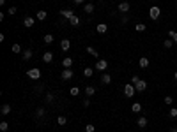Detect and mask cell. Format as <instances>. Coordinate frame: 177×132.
I'll return each instance as SVG.
<instances>
[{
	"mask_svg": "<svg viewBox=\"0 0 177 132\" xmlns=\"http://www.w3.org/2000/svg\"><path fill=\"white\" fill-rule=\"evenodd\" d=\"M174 78H175V81H177V72H175V74H174Z\"/></svg>",
	"mask_w": 177,
	"mask_h": 132,
	"instance_id": "cell-43",
	"label": "cell"
},
{
	"mask_svg": "<svg viewBox=\"0 0 177 132\" xmlns=\"http://www.w3.org/2000/svg\"><path fill=\"white\" fill-rule=\"evenodd\" d=\"M46 16H48V13H46V11H37V14H36V18L39 19V21H44Z\"/></svg>",
	"mask_w": 177,
	"mask_h": 132,
	"instance_id": "cell-17",
	"label": "cell"
},
{
	"mask_svg": "<svg viewBox=\"0 0 177 132\" xmlns=\"http://www.w3.org/2000/svg\"><path fill=\"white\" fill-rule=\"evenodd\" d=\"M87 53H89L90 56H94V58H98V56H99V53H98V51H96V49L92 48V46H87Z\"/></svg>",
	"mask_w": 177,
	"mask_h": 132,
	"instance_id": "cell-20",
	"label": "cell"
},
{
	"mask_svg": "<svg viewBox=\"0 0 177 132\" xmlns=\"http://www.w3.org/2000/svg\"><path fill=\"white\" fill-rule=\"evenodd\" d=\"M165 104H166V106H172V104H174V99H172L170 95H166V97H165Z\"/></svg>",
	"mask_w": 177,
	"mask_h": 132,
	"instance_id": "cell-34",
	"label": "cell"
},
{
	"mask_svg": "<svg viewBox=\"0 0 177 132\" xmlns=\"http://www.w3.org/2000/svg\"><path fill=\"white\" fill-rule=\"evenodd\" d=\"M106 30H108V25H106V23L96 25V32H98V34H106Z\"/></svg>",
	"mask_w": 177,
	"mask_h": 132,
	"instance_id": "cell-8",
	"label": "cell"
},
{
	"mask_svg": "<svg viewBox=\"0 0 177 132\" xmlns=\"http://www.w3.org/2000/svg\"><path fill=\"white\" fill-rule=\"evenodd\" d=\"M170 116H172V118H177V107H170Z\"/></svg>",
	"mask_w": 177,
	"mask_h": 132,
	"instance_id": "cell-38",
	"label": "cell"
},
{
	"mask_svg": "<svg viewBox=\"0 0 177 132\" xmlns=\"http://www.w3.org/2000/svg\"><path fill=\"white\" fill-rule=\"evenodd\" d=\"M94 94H96V88H94V86H87V88H85V95H87V97H92Z\"/></svg>",
	"mask_w": 177,
	"mask_h": 132,
	"instance_id": "cell-22",
	"label": "cell"
},
{
	"mask_svg": "<svg viewBox=\"0 0 177 132\" xmlns=\"http://www.w3.org/2000/svg\"><path fill=\"white\" fill-rule=\"evenodd\" d=\"M175 4H177V0H175Z\"/></svg>",
	"mask_w": 177,
	"mask_h": 132,
	"instance_id": "cell-44",
	"label": "cell"
},
{
	"mask_svg": "<svg viewBox=\"0 0 177 132\" xmlns=\"http://www.w3.org/2000/svg\"><path fill=\"white\" fill-rule=\"evenodd\" d=\"M119 11L126 14V13L129 11V2H120V4H119Z\"/></svg>",
	"mask_w": 177,
	"mask_h": 132,
	"instance_id": "cell-11",
	"label": "cell"
},
{
	"mask_svg": "<svg viewBox=\"0 0 177 132\" xmlns=\"http://www.w3.org/2000/svg\"><path fill=\"white\" fill-rule=\"evenodd\" d=\"M32 58V49H25L23 51V60H30Z\"/></svg>",
	"mask_w": 177,
	"mask_h": 132,
	"instance_id": "cell-28",
	"label": "cell"
},
{
	"mask_svg": "<svg viewBox=\"0 0 177 132\" xmlns=\"http://www.w3.org/2000/svg\"><path fill=\"white\" fill-rule=\"evenodd\" d=\"M27 76H28L30 79H39V78H41V69H39V67L30 69L28 72H27Z\"/></svg>",
	"mask_w": 177,
	"mask_h": 132,
	"instance_id": "cell-4",
	"label": "cell"
},
{
	"mask_svg": "<svg viewBox=\"0 0 177 132\" xmlns=\"http://www.w3.org/2000/svg\"><path fill=\"white\" fill-rule=\"evenodd\" d=\"M53 100H55V95H53V94H46V102H48V104H51Z\"/></svg>",
	"mask_w": 177,
	"mask_h": 132,
	"instance_id": "cell-32",
	"label": "cell"
},
{
	"mask_svg": "<svg viewBox=\"0 0 177 132\" xmlns=\"http://www.w3.org/2000/svg\"><path fill=\"white\" fill-rule=\"evenodd\" d=\"M0 113H2V115H9V113H11V106H9V104H4L2 107H0Z\"/></svg>",
	"mask_w": 177,
	"mask_h": 132,
	"instance_id": "cell-21",
	"label": "cell"
},
{
	"mask_svg": "<svg viewBox=\"0 0 177 132\" xmlns=\"http://www.w3.org/2000/svg\"><path fill=\"white\" fill-rule=\"evenodd\" d=\"M174 44H175V42H174V40H172V39H166V40H165V42H163V46H165L166 49H170V48H172Z\"/></svg>",
	"mask_w": 177,
	"mask_h": 132,
	"instance_id": "cell-30",
	"label": "cell"
},
{
	"mask_svg": "<svg viewBox=\"0 0 177 132\" xmlns=\"http://www.w3.org/2000/svg\"><path fill=\"white\" fill-rule=\"evenodd\" d=\"M73 2H75L76 5H80V4H83V2H85V0H73Z\"/></svg>",
	"mask_w": 177,
	"mask_h": 132,
	"instance_id": "cell-41",
	"label": "cell"
},
{
	"mask_svg": "<svg viewBox=\"0 0 177 132\" xmlns=\"http://www.w3.org/2000/svg\"><path fill=\"white\" fill-rule=\"evenodd\" d=\"M131 83L135 85V88H137V92H145V88H147V81L140 79L138 76H133V78H131Z\"/></svg>",
	"mask_w": 177,
	"mask_h": 132,
	"instance_id": "cell-1",
	"label": "cell"
},
{
	"mask_svg": "<svg viewBox=\"0 0 177 132\" xmlns=\"http://www.w3.org/2000/svg\"><path fill=\"white\" fill-rule=\"evenodd\" d=\"M16 13H18V9H16L14 5H11V7L7 9V14H11V16H13V14H16Z\"/></svg>",
	"mask_w": 177,
	"mask_h": 132,
	"instance_id": "cell-36",
	"label": "cell"
},
{
	"mask_svg": "<svg viewBox=\"0 0 177 132\" xmlns=\"http://www.w3.org/2000/svg\"><path fill=\"white\" fill-rule=\"evenodd\" d=\"M138 65H140V69H147V67H149V58H147V56H142V58L138 60Z\"/></svg>",
	"mask_w": 177,
	"mask_h": 132,
	"instance_id": "cell-10",
	"label": "cell"
},
{
	"mask_svg": "<svg viewBox=\"0 0 177 132\" xmlns=\"http://www.w3.org/2000/svg\"><path fill=\"white\" fill-rule=\"evenodd\" d=\"M69 25H71V27H78V25H80V18L75 14V16H73V18L69 19Z\"/></svg>",
	"mask_w": 177,
	"mask_h": 132,
	"instance_id": "cell-18",
	"label": "cell"
},
{
	"mask_svg": "<svg viewBox=\"0 0 177 132\" xmlns=\"http://www.w3.org/2000/svg\"><path fill=\"white\" fill-rule=\"evenodd\" d=\"M106 69H108V62H106V60H99V62L96 64V70H99V72H105Z\"/></svg>",
	"mask_w": 177,
	"mask_h": 132,
	"instance_id": "cell-6",
	"label": "cell"
},
{
	"mask_svg": "<svg viewBox=\"0 0 177 132\" xmlns=\"http://www.w3.org/2000/svg\"><path fill=\"white\" fill-rule=\"evenodd\" d=\"M60 48H62V51H67V49L71 48V40L69 39H62L60 40Z\"/></svg>",
	"mask_w": 177,
	"mask_h": 132,
	"instance_id": "cell-9",
	"label": "cell"
},
{
	"mask_svg": "<svg viewBox=\"0 0 177 132\" xmlns=\"http://www.w3.org/2000/svg\"><path fill=\"white\" fill-rule=\"evenodd\" d=\"M101 83H103V85H110V83H112L110 74H103V76H101Z\"/></svg>",
	"mask_w": 177,
	"mask_h": 132,
	"instance_id": "cell-19",
	"label": "cell"
},
{
	"mask_svg": "<svg viewBox=\"0 0 177 132\" xmlns=\"http://www.w3.org/2000/svg\"><path fill=\"white\" fill-rule=\"evenodd\" d=\"M43 40H44V44H51V42H53V35H51V34H46V35L43 37Z\"/></svg>",
	"mask_w": 177,
	"mask_h": 132,
	"instance_id": "cell-25",
	"label": "cell"
},
{
	"mask_svg": "<svg viewBox=\"0 0 177 132\" xmlns=\"http://www.w3.org/2000/svg\"><path fill=\"white\" fill-rule=\"evenodd\" d=\"M170 132H177V127H172V129H170Z\"/></svg>",
	"mask_w": 177,
	"mask_h": 132,
	"instance_id": "cell-42",
	"label": "cell"
},
{
	"mask_svg": "<svg viewBox=\"0 0 177 132\" xmlns=\"http://www.w3.org/2000/svg\"><path fill=\"white\" fill-rule=\"evenodd\" d=\"M147 123H149V121H147V118H145V116L138 118V121H137V125H138L140 129H145V127H147Z\"/></svg>",
	"mask_w": 177,
	"mask_h": 132,
	"instance_id": "cell-12",
	"label": "cell"
},
{
	"mask_svg": "<svg viewBox=\"0 0 177 132\" xmlns=\"http://www.w3.org/2000/svg\"><path fill=\"white\" fill-rule=\"evenodd\" d=\"M89 104H90V100H89V99L83 100V106H85V107H89Z\"/></svg>",
	"mask_w": 177,
	"mask_h": 132,
	"instance_id": "cell-40",
	"label": "cell"
},
{
	"mask_svg": "<svg viewBox=\"0 0 177 132\" xmlns=\"http://www.w3.org/2000/svg\"><path fill=\"white\" fill-rule=\"evenodd\" d=\"M73 76H75L73 69H64V70H62V74H60L62 81H69V79H73Z\"/></svg>",
	"mask_w": 177,
	"mask_h": 132,
	"instance_id": "cell-5",
	"label": "cell"
},
{
	"mask_svg": "<svg viewBox=\"0 0 177 132\" xmlns=\"http://www.w3.org/2000/svg\"><path fill=\"white\" fill-rule=\"evenodd\" d=\"M62 65H64L66 69H71V65H73V58H71V56H66L64 60H62Z\"/></svg>",
	"mask_w": 177,
	"mask_h": 132,
	"instance_id": "cell-14",
	"label": "cell"
},
{
	"mask_svg": "<svg viewBox=\"0 0 177 132\" xmlns=\"http://www.w3.org/2000/svg\"><path fill=\"white\" fill-rule=\"evenodd\" d=\"M69 94H71V95H78V94H80V90H78L76 86H73V88H71V92H69Z\"/></svg>",
	"mask_w": 177,
	"mask_h": 132,
	"instance_id": "cell-39",
	"label": "cell"
},
{
	"mask_svg": "<svg viewBox=\"0 0 177 132\" xmlns=\"http://www.w3.org/2000/svg\"><path fill=\"white\" fill-rule=\"evenodd\" d=\"M57 123H59L60 127H64V125L67 123V118H66V116H59V118H57Z\"/></svg>",
	"mask_w": 177,
	"mask_h": 132,
	"instance_id": "cell-26",
	"label": "cell"
},
{
	"mask_svg": "<svg viewBox=\"0 0 177 132\" xmlns=\"http://www.w3.org/2000/svg\"><path fill=\"white\" fill-rule=\"evenodd\" d=\"M7 129H9V123H7V121H0V130L5 132Z\"/></svg>",
	"mask_w": 177,
	"mask_h": 132,
	"instance_id": "cell-33",
	"label": "cell"
},
{
	"mask_svg": "<svg viewBox=\"0 0 177 132\" xmlns=\"http://www.w3.org/2000/svg\"><path fill=\"white\" fill-rule=\"evenodd\" d=\"M83 11H85L87 14H92V13H94V4H85V5H83Z\"/></svg>",
	"mask_w": 177,
	"mask_h": 132,
	"instance_id": "cell-15",
	"label": "cell"
},
{
	"mask_svg": "<svg viewBox=\"0 0 177 132\" xmlns=\"http://www.w3.org/2000/svg\"><path fill=\"white\" fill-rule=\"evenodd\" d=\"M135 92H137V88H135L133 83H128V85H124V95H126L128 99H131L135 95Z\"/></svg>",
	"mask_w": 177,
	"mask_h": 132,
	"instance_id": "cell-2",
	"label": "cell"
},
{
	"mask_svg": "<svg viewBox=\"0 0 177 132\" xmlns=\"http://www.w3.org/2000/svg\"><path fill=\"white\" fill-rule=\"evenodd\" d=\"M43 60H44L46 64H50L51 60H53V53H51V51H44V55H43Z\"/></svg>",
	"mask_w": 177,
	"mask_h": 132,
	"instance_id": "cell-16",
	"label": "cell"
},
{
	"mask_svg": "<svg viewBox=\"0 0 177 132\" xmlns=\"http://www.w3.org/2000/svg\"><path fill=\"white\" fill-rule=\"evenodd\" d=\"M160 14H161V9H160L158 5H152V7L149 9V18H151V19H158Z\"/></svg>",
	"mask_w": 177,
	"mask_h": 132,
	"instance_id": "cell-3",
	"label": "cell"
},
{
	"mask_svg": "<svg viewBox=\"0 0 177 132\" xmlns=\"http://www.w3.org/2000/svg\"><path fill=\"white\" fill-rule=\"evenodd\" d=\"M131 111H133V113H140V111H142V104L140 102H135L131 106Z\"/></svg>",
	"mask_w": 177,
	"mask_h": 132,
	"instance_id": "cell-23",
	"label": "cell"
},
{
	"mask_svg": "<svg viewBox=\"0 0 177 132\" xmlns=\"http://www.w3.org/2000/svg\"><path fill=\"white\" fill-rule=\"evenodd\" d=\"M43 115H44V109H43V107H39V109L36 111V116H37V118H41Z\"/></svg>",
	"mask_w": 177,
	"mask_h": 132,
	"instance_id": "cell-37",
	"label": "cell"
},
{
	"mask_svg": "<svg viewBox=\"0 0 177 132\" xmlns=\"http://www.w3.org/2000/svg\"><path fill=\"white\" fill-rule=\"evenodd\" d=\"M11 51H13V53H22V46H20V44H13Z\"/></svg>",
	"mask_w": 177,
	"mask_h": 132,
	"instance_id": "cell-31",
	"label": "cell"
},
{
	"mask_svg": "<svg viewBox=\"0 0 177 132\" xmlns=\"http://www.w3.org/2000/svg\"><path fill=\"white\" fill-rule=\"evenodd\" d=\"M168 37H170L174 42L177 44V32H175V30H168Z\"/></svg>",
	"mask_w": 177,
	"mask_h": 132,
	"instance_id": "cell-27",
	"label": "cell"
},
{
	"mask_svg": "<svg viewBox=\"0 0 177 132\" xmlns=\"http://www.w3.org/2000/svg\"><path fill=\"white\" fill-rule=\"evenodd\" d=\"M92 74H94V69H92V67H87V69H83V76H85V78H90Z\"/></svg>",
	"mask_w": 177,
	"mask_h": 132,
	"instance_id": "cell-24",
	"label": "cell"
},
{
	"mask_svg": "<svg viewBox=\"0 0 177 132\" xmlns=\"http://www.w3.org/2000/svg\"><path fill=\"white\" fill-rule=\"evenodd\" d=\"M94 130H96L94 123H89V125H85V132H94Z\"/></svg>",
	"mask_w": 177,
	"mask_h": 132,
	"instance_id": "cell-35",
	"label": "cell"
},
{
	"mask_svg": "<svg viewBox=\"0 0 177 132\" xmlns=\"http://www.w3.org/2000/svg\"><path fill=\"white\" fill-rule=\"evenodd\" d=\"M60 16L66 18V19H71L73 16H75V13H73L71 9H62V11H60Z\"/></svg>",
	"mask_w": 177,
	"mask_h": 132,
	"instance_id": "cell-7",
	"label": "cell"
},
{
	"mask_svg": "<svg viewBox=\"0 0 177 132\" xmlns=\"http://www.w3.org/2000/svg\"><path fill=\"white\" fill-rule=\"evenodd\" d=\"M145 28H147V25H143V23H137V25H135V30H137V32H143Z\"/></svg>",
	"mask_w": 177,
	"mask_h": 132,
	"instance_id": "cell-29",
	"label": "cell"
},
{
	"mask_svg": "<svg viewBox=\"0 0 177 132\" xmlns=\"http://www.w3.org/2000/svg\"><path fill=\"white\" fill-rule=\"evenodd\" d=\"M23 25H25L27 28H30V27H34V18H30V16L23 18Z\"/></svg>",
	"mask_w": 177,
	"mask_h": 132,
	"instance_id": "cell-13",
	"label": "cell"
}]
</instances>
